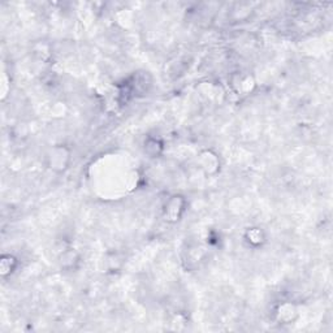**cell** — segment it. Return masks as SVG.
<instances>
[{
  "instance_id": "7a4b0ae2",
  "label": "cell",
  "mask_w": 333,
  "mask_h": 333,
  "mask_svg": "<svg viewBox=\"0 0 333 333\" xmlns=\"http://www.w3.org/2000/svg\"><path fill=\"white\" fill-rule=\"evenodd\" d=\"M185 207V200L184 198L180 195H175L168 200V203L165 206V217H168V220L176 221L180 219L181 213L184 212Z\"/></svg>"
},
{
  "instance_id": "6da1fadb",
  "label": "cell",
  "mask_w": 333,
  "mask_h": 333,
  "mask_svg": "<svg viewBox=\"0 0 333 333\" xmlns=\"http://www.w3.org/2000/svg\"><path fill=\"white\" fill-rule=\"evenodd\" d=\"M69 151L65 147H55L50 158H48L50 159V167L54 171H64L67 168L68 163H69Z\"/></svg>"
},
{
  "instance_id": "8992f818",
  "label": "cell",
  "mask_w": 333,
  "mask_h": 333,
  "mask_svg": "<svg viewBox=\"0 0 333 333\" xmlns=\"http://www.w3.org/2000/svg\"><path fill=\"white\" fill-rule=\"evenodd\" d=\"M162 149H163L162 143L156 140H153V138L147 140V142L145 143V150H146V153L150 154L151 156L159 155V153L162 151Z\"/></svg>"
},
{
  "instance_id": "3957f363",
  "label": "cell",
  "mask_w": 333,
  "mask_h": 333,
  "mask_svg": "<svg viewBox=\"0 0 333 333\" xmlns=\"http://www.w3.org/2000/svg\"><path fill=\"white\" fill-rule=\"evenodd\" d=\"M200 165L208 175H213L219 169V159L212 151H204L200 154Z\"/></svg>"
},
{
  "instance_id": "5b68a950",
  "label": "cell",
  "mask_w": 333,
  "mask_h": 333,
  "mask_svg": "<svg viewBox=\"0 0 333 333\" xmlns=\"http://www.w3.org/2000/svg\"><path fill=\"white\" fill-rule=\"evenodd\" d=\"M246 240L253 246H259L264 242V233L259 228H251L246 232Z\"/></svg>"
},
{
  "instance_id": "277c9868",
  "label": "cell",
  "mask_w": 333,
  "mask_h": 333,
  "mask_svg": "<svg viewBox=\"0 0 333 333\" xmlns=\"http://www.w3.org/2000/svg\"><path fill=\"white\" fill-rule=\"evenodd\" d=\"M295 315H297V310L290 303H284L282 306H280L279 311H277L279 320L284 321V323H290L292 320H294Z\"/></svg>"
}]
</instances>
